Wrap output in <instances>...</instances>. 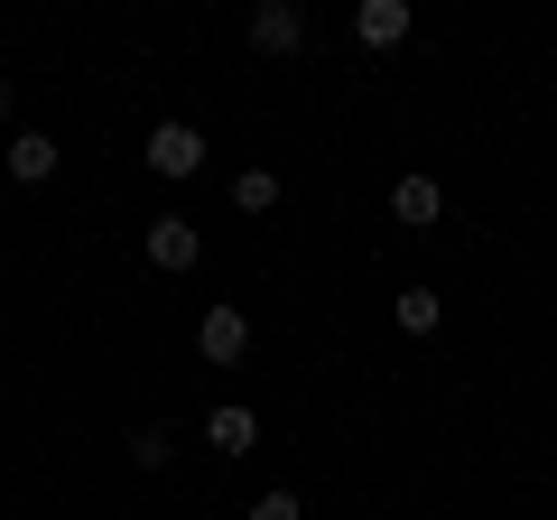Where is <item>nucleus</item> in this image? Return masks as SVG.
<instances>
[{
    "label": "nucleus",
    "instance_id": "obj_1",
    "mask_svg": "<svg viewBox=\"0 0 557 520\" xmlns=\"http://www.w3.org/2000/svg\"><path fill=\"white\" fill-rule=\"evenodd\" d=\"M139 251H149V270H168V280H177V270H196V260H205V233H196L186 214H159L149 233H139Z\"/></svg>",
    "mask_w": 557,
    "mask_h": 520
},
{
    "label": "nucleus",
    "instance_id": "obj_2",
    "mask_svg": "<svg viewBox=\"0 0 557 520\" xmlns=\"http://www.w3.org/2000/svg\"><path fill=\"white\" fill-rule=\"evenodd\" d=\"M139 159L159 168V177H196V168H205V131H196V121H159Z\"/></svg>",
    "mask_w": 557,
    "mask_h": 520
},
{
    "label": "nucleus",
    "instance_id": "obj_3",
    "mask_svg": "<svg viewBox=\"0 0 557 520\" xmlns=\"http://www.w3.org/2000/svg\"><path fill=\"white\" fill-rule=\"evenodd\" d=\"M196 354L214 362V372H223V362H242V354H251V317H242L233 298H223V307H205V325H196Z\"/></svg>",
    "mask_w": 557,
    "mask_h": 520
},
{
    "label": "nucleus",
    "instance_id": "obj_4",
    "mask_svg": "<svg viewBox=\"0 0 557 520\" xmlns=\"http://www.w3.org/2000/svg\"><path fill=\"white\" fill-rule=\"evenodd\" d=\"M251 47H260V57H298V47H307V10H298V0H260V10H251Z\"/></svg>",
    "mask_w": 557,
    "mask_h": 520
},
{
    "label": "nucleus",
    "instance_id": "obj_5",
    "mask_svg": "<svg viewBox=\"0 0 557 520\" xmlns=\"http://www.w3.org/2000/svg\"><path fill=\"white\" fill-rule=\"evenodd\" d=\"M354 38L372 47V57H391V47L409 38V0H362V10H354Z\"/></svg>",
    "mask_w": 557,
    "mask_h": 520
},
{
    "label": "nucleus",
    "instance_id": "obj_6",
    "mask_svg": "<svg viewBox=\"0 0 557 520\" xmlns=\"http://www.w3.org/2000/svg\"><path fill=\"white\" fill-rule=\"evenodd\" d=\"M391 214L409 223V233H428V223L446 214V196H437V177H399V186H391Z\"/></svg>",
    "mask_w": 557,
    "mask_h": 520
},
{
    "label": "nucleus",
    "instance_id": "obj_7",
    "mask_svg": "<svg viewBox=\"0 0 557 520\" xmlns=\"http://www.w3.org/2000/svg\"><path fill=\"white\" fill-rule=\"evenodd\" d=\"M38 177H57V140L47 131H20L10 140V186H38Z\"/></svg>",
    "mask_w": 557,
    "mask_h": 520
},
{
    "label": "nucleus",
    "instance_id": "obj_8",
    "mask_svg": "<svg viewBox=\"0 0 557 520\" xmlns=\"http://www.w3.org/2000/svg\"><path fill=\"white\" fill-rule=\"evenodd\" d=\"M205 437H214L223 456H251V446H260V419H251V409H242V400H223L214 419H205Z\"/></svg>",
    "mask_w": 557,
    "mask_h": 520
},
{
    "label": "nucleus",
    "instance_id": "obj_9",
    "mask_svg": "<svg viewBox=\"0 0 557 520\" xmlns=\"http://www.w3.org/2000/svg\"><path fill=\"white\" fill-rule=\"evenodd\" d=\"M437 317H446L437 288H399V298H391V325H399V335H437Z\"/></svg>",
    "mask_w": 557,
    "mask_h": 520
},
{
    "label": "nucleus",
    "instance_id": "obj_10",
    "mask_svg": "<svg viewBox=\"0 0 557 520\" xmlns=\"http://www.w3.org/2000/svg\"><path fill=\"white\" fill-rule=\"evenodd\" d=\"M270 205H278V177L270 168H242L233 177V214H270Z\"/></svg>",
    "mask_w": 557,
    "mask_h": 520
},
{
    "label": "nucleus",
    "instance_id": "obj_11",
    "mask_svg": "<svg viewBox=\"0 0 557 520\" xmlns=\"http://www.w3.org/2000/svg\"><path fill=\"white\" fill-rule=\"evenodd\" d=\"M168 456H177V446H168V428H131V465H139V474H159Z\"/></svg>",
    "mask_w": 557,
    "mask_h": 520
},
{
    "label": "nucleus",
    "instance_id": "obj_12",
    "mask_svg": "<svg viewBox=\"0 0 557 520\" xmlns=\"http://www.w3.org/2000/svg\"><path fill=\"white\" fill-rule=\"evenodd\" d=\"M251 520H307V511H298V493H260Z\"/></svg>",
    "mask_w": 557,
    "mask_h": 520
},
{
    "label": "nucleus",
    "instance_id": "obj_13",
    "mask_svg": "<svg viewBox=\"0 0 557 520\" xmlns=\"http://www.w3.org/2000/svg\"><path fill=\"white\" fill-rule=\"evenodd\" d=\"M0 112H10V84H0Z\"/></svg>",
    "mask_w": 557,
    "mask_h": 520
}]
</instances>
